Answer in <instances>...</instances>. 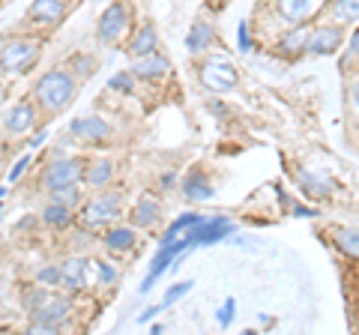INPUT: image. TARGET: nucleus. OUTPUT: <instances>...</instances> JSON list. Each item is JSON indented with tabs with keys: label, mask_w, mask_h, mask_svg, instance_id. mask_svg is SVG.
<instances>
[{
	"label": "nucleus",
	"mask_w": 359,
	"mask_h": 335,
	"mask_svg": "<svg viewBox=\"0 0 359 335\" xmlns=\"http://www.w3.org/2000/svg\"><path fill=\"white\" fill-rule=\"evenodd\" d=\"M75 93H78V81L66 66L45 69L30 90L33 102H36L39 111H45V114H60V111H66L75 102Z\"/></svg>",
	"instance_id": "1"
},
{
	"label": "nucleus",
	"mask_w": 359,
	"mask_h": 335,
	"mask_svg": "<svg viewBox=\"0 0 359 335\" xmlns=\"http://www.w3.org/2000/svg\"><path fill=\"white\" fill-rule=\"evenodd\" d=\"M42 54V39L25 33V36H13L0 46V72L9 75H27L36 66Z\"/></svg>",
	"instance_id": "2"
},
{
	"label": "nucleus",
	"mask_w": 359,
	"mask_h": 335,
	"mask_svg": "<svg viewBox=\"0 0 359 335\" xmlns=\"http://www.w3.org/2000/svg\"><path fill=\"white\" fill-rule=\"evenodd\" d=\"M132 25H135V6L129 0H111L96 21V39L102 46H117L120 39H126L132 33Z\"/></svg>",
	"instance_id": "3"
},
{
	"label": "nucleus",
	"mask_w": 359,
	"mask_h": 335,
	"mask_svg": "<svg viewBox=\"0 0 359 335\" xmlns=\"http://www.w3.org/2000/svg\"><path fill=\"white\" fill-rule=\"evenodd\" d=\"M198 78H201V84H204L210 93H231V90H237V84H240V69H237V63H233L231 57L210 54V57L201 60Z\"/></svg>",
	"instance_id": "4"
},
{
	"label": "nucleus",
	"mask_w": 359,
	"mask_h": 335,
	"mask_svg": "<svg viewBox=\"0 0 359 335\" xmlns=\"http://www.w3.org/2000/svg\"><path fill=\"white\" fill-rule=\"evenodd\" d=\"M123 213V195L117 189H99V195H93L90 200L81 204V225L87 231L93 228H108L111 221Z\"/></svg>",
	"instance_id": "5"
},
{
	"label": "nucleus",
	"mask_w": 359,
	"mask_h": 335,
	"mask_svg": "<svg viewBox=\"0 0 359 335\" xmlns=\"http://www.w3.org/2000/svg\"><path fill=\"white\" fill-rule=\"evenodd\" d=\"M72 315V299L66 294H51L45 303L33 311V323L27 327V332H39V335H54L60 332Z\"/></svg>",
	"instance_id": "6"
},
{
	"label": "nucleus",
	"mask_w": 359,
	"mask_h": 335,
	"mask_svg": "<svg viewBox=\"0 0 359 335\" xmlns=\"http://www.w3.org/2000/svg\"><path fill=\"white\" fill-rule=\"evenodd\" d=\"M192 240H189V237H180V240H174V242H168V245H162V249H159V254H156V258H153V264H150V273H147V278H144V282H141V294H147V290H153V285L156 282H159V275L168 270V266H171L174 261H180V258H183V254L189 252V249H192Z\"/></svg>",
	"instance_id": "7"
},
{
	"label": "nucleus",
	"mask_w": 359,
	"mask_h": 335,
	"mask_svg": "<svg viewBox=\"0 0 359 335\" xmlns=\"http://www.w3.org/2000/svg\"><path fill=\"white\" fill-rule=\"evenodd\" d=\"M69 13L66 0H33L25 13V25L27 27H39V30H51Z\"/></svg>",
	"instance_id": "8"
},
{
	"label": "nucleus",
	"mask_w": 359,
	"mask_h": 335,
	"mask_svg": "<svg viewBox=\"0 0 359 335\" xmlns=\"http://www.w3.org/2000/svg\"><path fill=\"white\" fill-rule=\"evenodd\" d=\"M84 180V159H57L45 168L42 174V189L45 192H54L60 186H72Z\"/></svg>",
	"instance_id": "9"
},
{
	"label": "nucleus",
	"mask_w": 359,
	"mask_h": 335,
	"mask_svg": "<svg viewBox=\"0 0 359 335\" xmlns=\"http://www.w3.org/2000/svg\"><path fill=\"white\" fill-rule=\"evenodd\" d=\"M69 135L78 144H108L111 138H114V129L108 126L105 117L90 114V117H75L69 123Z\"/></svg>",
	"instance_id": "10"
},
{
	"label": "nucleus",
	"mask_w": 359,
	"mask_h": 335,
	"mask_svg": "<svg viewBox=\"0 0 359 335\" xmlns=\"http://www.w3.org/2000/svg\"><path fill=\"white\" fill-rule=\"evenodd\" d=\"M344 42V27L330 21V25H314L309 30V54H318V57H327V54H335Z\"/></svg>",
	"instance_id": "11"
},
{
	"label": "nucleus",
	"mask_w": 359,
	"mask_h": 335,
	"mask_svg": "<svg viewBox=\"0 0 359 335\" xmlns=\"http://www.w3.org/2000/svg\"><path fill=\"white\" fill-rule=\"evenodd\" d=\"M36 117H39V105L33 102V96L30 99H18V102L4 114V129L13 138L27 135V132L36 126Z\"/></svg>",
	"instance_id": "12"
},
{
	"label": "nucleus",
	"mask_w": 359,
	"mask_h": 335,
	"mask_svg": "<svg viewBox=\"0 0 359 335\" xmlns=\"http://www.w3.org/2000/svg\"><path fill=\"white\" fill-rule=\"evenodd\" d=\"M129 72L138 78V81H162V78L171 75V60L165 57L162 51H153V54H144V57H132Z\"/></svg>",
	"instance_id": "13"
},
{
	"label": "nucleus",
	"mask_w": 359,
	"mask_h": 335,
	"mask_svg": "<svg viewBox=\"0 0 359 335\" xmlns=\"http://www.w3.org/2000/svg\"><path fill=\"white\" fill-rule=\"evenodd\" d=\"M233 231H237V228H233V221L228 216H216V219H201L198 225L186 233V237L192 240L195 245H212V242L224 240Z\"/></svg>",
	"instance_id": "14"
},
{
	"label": "nucleus",
	"mask_w": 359,
	"mask_h": 335,
	"mask_svg": "<svg viewBox=\"0 0 359 335\" xmlns=\"http://www.w3.org/2000/svg\"><path fill=\"white\" fill-rule=\"evenodd\" d=\"M63 270V285L69 294H78V290H84L90 285V258H81V254H72V258H66L60 264Z\"/></svg>",
	"instance_id": "15"
},
{
	"label": "nucleus",
	"mask_w": 359,
	"mask_h": 335,
	"mask_svg": "<svg viewBox=\"0 0 359 335\" xmlns=\"http://www.w3.org/2000/svg\"><path fill=\"white\" fill-rule=\"evenodd\" d=\"M276 13L282 21L294 25H309L318 13V0H276Z\"/></svg>",
	"instance_id": "16"
},
{
	"label": "nucleus",
	"mask_w": 359,
	"mask_h": 335,
	"mask_svg": "<svg viewBox=\"0 0 359 335\" xmlns=\"http://www.w3.org/2000/svg\"><path fill=\"white\" fill-rule=\"evenodd\" d=\"M159 51V30L153 21H144L138 30H132V36L126 42V54L129 57H144V54Z\"/></svg>",
	"instance_id": "17"
},
{
	"label": "nucleus",
	"mask_w": 359,
	"mask_h": 335,
	"mask_svg": "<svg viewBox=\"0 0 359 335\" xmlns=\"http://www.w3.org/2000/svg\"><path fill=\"white\" fill-rule=\"evenodd\" d=\"M216 27H212V21H207V18H201V21H195L192 27H189V33H186V51L189 54H207L212 46H216Z\"/></svg>",
	"instance_id": "18"
},
{
	"label": "nucleus",
	"mask_w": 359,
	"mask_h": 335,
	"mask_svg": "<svg viewBox=\"0 0 359 335\" xmlns=\"http://www.w3.org/2000/svg\"><path fill=\"white\" fill-rule=\"evenodd\" d=\"M180 189H183V198L186 200H192V204H204V200H210L212 195V183H210V177L204 171H189L183 180H180Z\"/></svg>",
	"instance_id": "19"
},
{
	"label": "nucleus",
	"mask_w": 359,
	"mask_h": 335,
	"mask_svg": "<svg viewBox=\"0 0 359 335\" xmlns=\"http://www.w3.org/2000/svg\"><path fill=\"white\" fill-rule=\"evenodd\" d=\"M132 228H153L162 216V204L156 200V195H141L138 200L132 204Z\"/></svg>",
	"instance_id": "20"
},
{
	"label": "nucleus",
	"mask_w": 359,
	"mask_h": 335,
	"mask_svg": "<svg viewBox=\"0 0 359 335\" xmlns=\"http://www.w3.org/2000/svg\"><path fill=\"white\" fill-rule=\"evenodd\" d=\"M309 25H294L282 39L276 42V48L285 54V57H299V54H306V46H309Z\"/></svg>",
	"instance_id": "21"
},
{
	"label": "nucleus",
	"mask_w": 359,
	"mask_h": 335,
	"mask_svg": "<svg viewBox=\"0 0 359 335\" xmlns=\"http://www.w3.org/2000/svg\"><path fill=\"white\" fill-rule=\"evenodd\" d=\"M72 207H66V204H57V200H48V204L42 207V213H39V221L45 228H54V231H63V228H69L72 225Z\"/></svg>",
	"instance_id": "22"
},
{
	"label": "nucleus",
	"mask_w": 359,
	"mask_h": 335,
	"mask_svg": "<svg viewBox=\"0 0 359 335\" xmlns=\"http://www.w3.org/2000/svg\"><path fill=\"white\" fill-rule=\"evenodd\" d=\"M111 180H114V162L111 159H96V162H90L87 168H84V186H90V189H105Z\"/></svg>",
	"instance_id": "23"
},
{
	"label": "nucleus",
	"mask_w": 359,
	"mask_h": 335,
	"mask_svg": "<svg viewBox=\"0 0 359 335\" xmlns=\"http://www.w3.org/2000/svg\"><path fill=\"white\" fill-rule=\"evenodd\" d=\"M135 228L132 225H117V228H108L105 233H102V242H105V249L108 252H129L132 245H135Z\"/></svg>",
	"instance_id": "24"
},
{
	"label": "nucleus",
	"mask_w": 359,
	"mask_h": 335,
	"mask_svg": "<svg viewBox=\"0 0 359 335\" xmlns=\"http://www.w3.org/2000/svg\"><path fill=\"white\" fill-rule=\"evenodd\" d=\"M201 219H204L201 213H183V216H177L171 225H168V231L159 237V245H168V242H174V240H180V237H186V233L192 231Z\"/></svg>",
	"instance_id": "25"
},
{
	"label": "nucleus",
	"mask_w": 359,
	"mask_h": 335,
	"mask_svg": "<svg viewBox=\"0 0 359 335\" xmlns=\"http://www.w3.org/2000/svg\"><path fill=\"white\" fill-rule=\"evenodd\" d=\"M66 69H69L72 75H75V81H87V78H93V72H96V57L93 54H84V51H75L69 60L63 63Z\"/></svg>",
	"instance_id": "26"
},
{
	"label": "nucleus",
	"mask_w": 359,
	"mask_h": 335,
	"mask_svg": "<svg viewBox=\"0 0 359 335\" xmlns=\"http://www.w3.org/2000/svg\"><path fill=\"white\" fill-rule=\"evenodd\" d=\"M330 18L335 21V25H353V21H359V0H332L330 4Z\"/></svg>",
	"instance_id": "27"
},
{
	"label": "nucleus",
	"mask_w": 359,
	"mask_h": 335,
	"mask_svg": "<svg viewBox=\"0 0 359 335\" xmlns=\"http://www.w3.org/2000/svg\"><path fill=\"white\" fill-rule=\"evenodd\" d=\"M335 245L344 258L359 261V228H339L335 231Z\"/></svg>",
	"instance_id": "28"
},
{
	"label": "nucleus",
	"mask_w": 359,
	"mask_h": 335,
	"mask_svg": "<svg viewBox=\"0 0 359 335\" xmlns=\"http://www.w3.org/2000/svg\"><path fill=\"white\" fill-rule=\"evenodd\" d=\"M48 296H51V287L33 282V285H27L25 290H21V308H25L27 315H33V311H36Z\"/></svg>",
	"instance_id": "29"
},
{
	"label": "nucleus",
	"mask_w": 359,
	"mask_h": 335,
	"mask_svg": "<svg viewBox=\"0 0 359 335\" xmlns=\"http://www.w3.org/2000/svg\"><path fill=\"white\" fill-rule=\"evenodd\" d=\"M297 180H299V186H302V192H306V195H314V198L332 195V183L323 180V177H314V174H309V171H299Z\"/></svg>",
	"instance_id": "30"
},
{
	"label": "nucleus",
	"mask_w": 359,
	"mask_h": 335,
	"mask_svg": "<svg viewBox=\"0 0 359 335\" xmlns=\"http://www.w3.org/2000/svg\"><path fill=\"white\" fill-rule=\"evenodd\" d=\"M36 285H45V287H60L63 285V270H60V264H45L36 270V278H33Z\"/></svg>",
	"instance_id": "31"
},
{
	"label": "nucleus",
	"mask_w": 359,
	"mask_h": 335,
	"mask_svg": "<svg viewBox=\"0 0 359 335\" xmlns=\"http://www.w3.org/2000/svg\"><path fill=\"white\" fill-rule=\"evenodd\" d=\"M135 81H138V78H135L129 69L126 72H117V75L108 78V90L111 93H120V96H132L135 93Z\"/></svg>",
	"instance_id": "32"
},
{
	"label": "nucleus",
	"mask_w": 359,
	"mask_h": 335,
	"mask_svg": "<svg viewBox=\"0 0 359 335\" xmlns=\"http://www.w3.org/2000/svg\"><path fill=\"white\" fill-rule=\"evenodd\" d=\"M51 200H57V204H66V207H78L81 204V189H78V183L72 186H60V189H54V192H48Z\"/></svg>",
	"instance_id": "33"
},
{
	"label": "nucleus",
	"mask_w": 359,
	"mask_h": 335,
	"mask_svg": "<svg viewBox=\"0 0 359 335\" xmlns=\"http://www.w3.org/2000/svg\"><path fill=\"white\" fill-rule=\"evenodd\" d=\"M192 285L195 282H177L174 287H168V294L162 296V308H171L174 303H180V299H183L189 290H192Z\"/></svg>",
	"instance_id": "34"
},
{
	"label": "nucleus",
	"mask_w": 359,
	"mask_h": 335,
	"mask_svg": "<svg viewBox=\"0 0 359 335\" xmlns=\"http://www.w3.org/2000/svg\"><path fill=\"white\" fill-rule=\"evenodd\" d=\"M96 273H99V282L102 285H117V278H120V270L111 261H96Z\"/></svg>",
	"instance_id": "35"
},
{
	"label": "nucleus",
	"mask_w": 359,
	"mask_h": 335,
	"mask_svg": "<svg viewBox=\"0 0 359 335\" xmlns=\"http://www.w3.org/2000/svg\"><path fill=\"white\" fill-rule=\"evenodd\" d=\"M233 315H237V299L228 296V299H224V306L219 308V315H216L219 327H231V323H233Z\"/></svg>",
	"instance_id": "36"
},
{
	"label": "nucleus",
	"mask_w": 359,
	"mask_h": 335,
	"mask_svg": "<svg viewBox=\"0 0 359 335\" xmlns=\"http://www.w3.org/2000/svg\"><path fill=\"white\" fill-rule=\"evenodd\" d=\"M27 165H30V156H21V159H18L13 168H9V174H6V183H9V186H15V183L21 180V177H25Z\"/></svg>",
	"instance_id": "37"
},
{
	"label": "nucleus",
	"mask_w": 359,
	"mask_h": 335,
	"mask_svg": "<svg viewBox=\"0 0 359 335\" xmlns=\"http://www.w3.org/2000/svg\"><path fill=\"white\" fill-rule=\"evenodd\" d=\"M237 48L245 54L252 51V36H249V21H240L237 25Z\"/></svg>",
	"instance_id": "38"
},
{
	"label": "nucleus",
	"mask_w": 359,
	"mask_h": 335,
	"mask_svg": "<svg viewBox=\"0 0 359 335\" xmlns=\"http://www.w3.org/2000/svg\"><path fill=\"white\" fill-rule=\"evenodd\" d=\"M347 57H359V25L351 33V39H347Z\"/></svg>",
	"instance_id": "39"
},
{
	"label": "nucleus",
	"mask_w": 359,
	"mask_h": 335,
	"mask_svg": "<svg viewBox=\"0 0 359 335\" xmlns=\"http://www.w3.org/2000/svg\"><path fill=\"white\" fill-rule=\"evenodd\" d=\"M159 311H162V303H159V306H147V311H141L138 320H141V323H147V320H153L156 315H159Z\"/></svg>",
	"instance_id": "40"
},
{
	"label": "nucleus",
	"mask_w": 359,
	"mask_h": 335,
	"mask_svg": "<svg viewBox=\"0 0 359 335\" xmlns=\"http://www.w3.org/2000/svg\"><path fill=\"white\" fill-rule=\"evenodd\" d=\"M45 138H48V132H45V129H42V132H36V135H33V138H30V150H36V147H42V144H45Z\"/></svg>",
	"instance_id": "41"
},
{
	"label": "nucleus",
	"mask_w": 359,
	"mask_h": 335,
	"mask_svg": "<svg viewBox=\"0 0 359 335\" xmlns=\"http://www.w3.org/2000/svg\"><path fill=\"white\" fill-rule=\"evenodd\" d=\"M294 216H302V219H311V216H318V213H314V210L311 207H294Z\"/></svg>",
	"instance_id": "42"
},
{
	"label": "nucleus",
	"mask_w": 359,
	"mask_h": 335,
	"mask_svg": "<svg viewBox=\"0 0 359 335\" xmlns=\"http://www.w3.org/2000/svg\"><path fill=\"white\" fill-rule=\"evenodd\" d=\"M27 228H36V216H25L18 221V231H27Z\"/></svg>",
	"instance_id": "43"
},
{
	"label": "nucleus",
	"mask_w": 359,
	"mask_h": 335,
	"mask_svg": "<svg viewBox=\"0 0 359 335\" xmlns=\"http://www.w3.org/2000/svg\"><path fill=\"white\" fill-rule=\"evenodd\" d=\"M174 183H177V177H174V174H165V177H162V186H165V189H171Z\"/></svg>",
	"instance_id": "44"
},
{
	"label": "nucleus",
	"mask_w": 359,
	"mask_h": 335,
	"mask_svg": "<svg viewBox=\"0 0 359 335\" xmlns=\"http://www.w3.org/2000/svg\"><path fill=\"white\" fill-rule=\"evenodd\" d=\"M353 105H359V78L353 81Z\"/></svg>",
	"instance_id": "45"
},
{
	"label": "nucleus",
	"mask_w": 359,
	"mask_h": 335,
	"mask_svg": "<svg viewBox=\"0 0 359 335\" xmlns=\"http://www.w3.org/2000/svg\"><path fill=\"white\" fill-rule=\"evenodd\" d=\"M224 4H228V0H210V6H216V9H219V6H224Z\"/></svg>",
	"instance_id": "46"
},
{
	"label": "nucleus",
	"mask_w": 359,
	"mask_h": 335,
	"mask_svg": "<svg viewBox=\"0 0 359 335\" xmlns=\"http://www.w3.org/2000/svg\"><path fill=\"white\" fill-rule=\"evenodd\" d=\"M4 99H6V87L0 84V102H4Z\"/></svg>",
	"instance_id": "47"
},
{
	"label": "nucleus",
	"mask_w": 359,
	"mask_h": 335,
	"mask_svg": "<svg viewBox=\"0 0 359 335\" xmlns=\"http://www.w3.org/2000/svg\"><path fill=\"white\" fill-rule=\"evenodd\" d=\"M6 192H9V189H6V186H0V200H4V198H6Z\"/></svg>",
	"instance_id": "48"
},
{
	"label": "nucleus",
	"mask_w": 359,
	"mask_h": 335,
	"mask_svg": "<svg viewBox=\"0 0 359 335\" xmlns=\"http://www.w3.org/2000/svg\"><path fill=\"white\" fill-rule=\"evenodd\" d=\"M0 221H4V210H0Z\"/></svg>",
	"instance_id": "49"
},
{
	"label": "nucleus",
	"mask_w": 359,
	"mask_h": 335,
	"mask_svg": "<svg viewBox=\"0 0 359 335\" xmlns=\"http://www.w3.org/2000/svg\"><path fill=\"white\" fill-rule=\"evenodd\" d=\"M0 6H4V0H0Z\"/></svg>",
	"instance_id": "50"
}]
</instances>
